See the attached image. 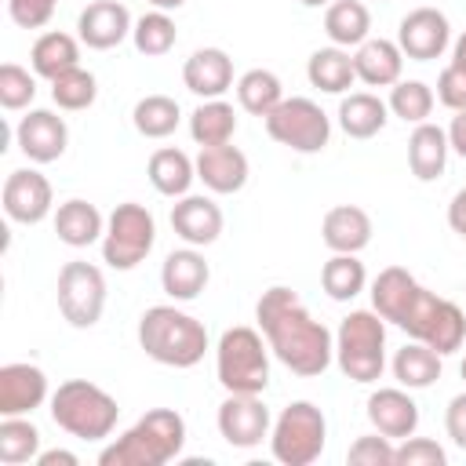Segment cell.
Here are the masks:
<instances>
[{"label": "cell", "mask_w": 466, "mask_h": 466, "mask_svg": "<svg viewBox=\"0 0 466 466\" xmlns=\"http://www.w3.org/2000/svg\"><path fill=\"white\" fill-rule=\"evenodd\" d=\"M255 320L273 357L288 371L302 379H317L335 360V335L302 306V299L288 284H273L258 295Z\"/></svg>", "instance_id": "6da1fadb"}, {"label": "cell", "mask_w": 466, "mask_h": 466, "mask_svg": "<svg viewBox=\"0 0 466 466\" xmlns=\"http://www.w3.org/2000/svg\"><path fill=\"white\" fill-rule=\"evenodd\" d=\"M186 419L175 408H149L135 426L98 451V466H164L182 455Z\"/></svg>", "instance_id": "7a4b0ae2"}, {"label": "cell", "mask_w": 466, "mask_h": 466, "mask_svg": "<svg viewBox=\"0 0 466 466\" xmlns=\"http://www.w3.org/2000/svg\"><path fill=\"white\" fill-rule=\"evenodd\" d=\"M138 346L164 368H193L208 353V328L178 306H149L138 317Z\"/></svg>", "instance_id": "3957f363"}, {"label": "cell", "mask_w": 466, "mask_h": 466, "mask_svg": "<svg viewBox=\"0 0 466 466\" xmlns=\"http://www.w3.org/2000/svg\"><path fill=\"white\" fill-rule=\"evenodd\" d=\"M51 419L58 430L80 441H106L116 430L120 404L113 393L87 379H69L51 393Z\"/></svg>", "instance_id": "277c9868"}, {"label": "cell", "mask_w": 466, "mask_h": 466, "mask_svg": "<svg viewBox=\"0 0 466 466\" xmlns=\"http://www.w3.org/2000/svg\"><path fill=\"white\" fill-rule=\"evenodd\" d=\"M335 364L350 382H375L386 368V320L375 309H350L335 331Z\"/></svg>", "instance_id": "5b68a950"}, {"label": "cell", "mask_w": 466, "mask_h": 466, "mask_svg": "<svg viewBox=\"0 0 466 466\" xmlns=\"http://www.w3.org/2000/svg\"><path fill=\"white\" fill-rule=\"evenodd\" d=\"M269 342L262 331L237 324L218 335L215 375L226 393H262L269 386Z\"/></svg>", "instance_id": "8992f818"}, {"label": "cell", "mask_w": 466, "mask_h": 466, "mask_svg": "<svg viewBox=\"0 0 466 466\" xmlns=\"http://www.w3.org/2000/svg\"><path fill=\"white\" fill-rule=\"evenodd\" d=\"M328 444V419L313 400H291L269 430V451L284 466H313Z\"/></svg>", "instance_id": "52a82bcc"}, {"label": "cell", "mask_w": 466, "mask_h": 466, "mask_svg": "<svg viewBox=\"0 0 466 466\" xmlns=\"http://www.w3.org/2000/svg\"><path fill=\"white\" fill-rule=\"evenodd\" d=\"M157 244V222L146 204L124 200L109 211L106 233H102V262L109 269H135Z\"/></svg>", "instance_id": "ba28073f"}, {"label": "cell", "mask_w": 466, "mask_h": 466, "mask_svg": "<svg viewBox=\"0 0 466 466\" xmlns=\"http://www.w3.org/2000/svg\"><path fill=\"white\" fill-rule=\"evenodd\" d=\"M397 328L408 331L411 339L433 346L441 357L459 353L462 342H466V313L451 299H441L430 288H419L415 302L408 306V313H404V320Z\"/></svg>", "instance_id": "9c48e42d"}, {"label": "cell", "mask_w": 466, "mask_h": 466, "mask_svg": "<svg viewBox=\"0 0 466 466\" xmlns=\"http://www.w3.org/2000/svg\"><path fill=\"white\" fill-rule=\"evenodd\" d=\"M266 135L295 153H320L331 138V116L313 98H284L269 116H262Z\"/></svg>", "instance_id": "30bf717a"}, {"label": "cell", "mask_w": 466, "mask_h": 466, "mask_svg": "<svg viewBox=\"0 0 466 466\" xmlns=\"http://www.w3.org/2000/svg\"><path fill=\"white\" fill-rule=\"evenodd\" d=\"M55 295H58V313L73 328H95L106 309V273L95 262L73 258L58 269Z\"/></svg>", "instance_id": "8fae6325"}, {"label": "cell", "mask_w": 466, "mask_h": 466, "mask_svg": "<svg viewBox=\"0 0 466 466\" xmlns=\"http://www.w3.org/2000/svg\"><path fill=\"white\" fill-rule=\"evenodd\" d=\"M218 433L229 448H258L262 441H269L273 419L269 408L262 404V393H226V400L218 404Z\"/></svg>", "instance_id": "7c38bea8"}, {"label": "cell", "mask_w": 466, "mask_h": 466, "mask_svg": "<svg viewBox=\"0 0 466 466\" xmlns=\"http://www.w3.org/2000/svg\"><path fill=\"white\" fill-rule=\"evenodd\" d=\"M0 200H4V215L22 226H36L55 211V189L47 175H40L36 167H15L4 178Z\"/></svg>", "instance_id": "4fadbf2b"}, {"label": "cell", "mask_w": 466, "mask_h": 466, "mask_svg": "<svg viewBox=\"0 0 466 466\" xmlns=\"http://www.w3.org/2000/svg\"><path fill=\"white\" fill-rule=\"evenodd\" d=\"M397 47L411 62H433L451 47V22L437 7H415L397 25Z\"/></svg>", "instance_id": "5bb4252c"}, {"label": "cell", "mask_w": 466, "mask_h": 466, "mask_svg": "<svg viewBox=\"0 0 466 466\" xmlns=\"http://www.w3.org/2000/svg\"><path fill=\"white\" fill-rule=\"evenodd\" d=\"M15 146L22 149V157L29 164H51L66 153L69 146V127L58 113L51 109H29L18 124H15Z\"/></svg>", "instance_id": "9a60e30c"}, {"label": "cell", "mask_w": 466, "mask_h": 466, "mask_svg": "<svg viewBox=\"0 0 466 466\" xmlns=\"http://www.w3.org/2000/svg\"><path fill=\"white\" fill-rule=\"evenodd\" d=\"M131 29H135L131 11L120 0H95L76 18V36L91 51H109V47L124 44L131 36Z\"/></svg>", "instance_id": "2e32d148"}, {"label": "cell", "mask_w": 466, "mask_h": 466, "mask_svg": "<svg viewBox=\"0 0 466 466\" xmlns=\"http://www.w3.org/2000/svg\"><path fill=\"white\" fill-rule=\"evenodd\" d=\"M222 226H226L222 208L204 193H186L171 204V229L178 240H186L193 248L215 244L222 237Z\"/></svg>", "instance_id": "e0dca14e"}, {"label": "cell", "mask_w": 466, "mask_h": 466, "mask_svg": "<svg viewBox=\"0 0 466 466\" xmlns=\"http://www.w3.org/2000/svg\"><path fill=\"white\" fill-rule=\"evenodd\" d=\"M44 400H51L44 368L29 360H11L0 368V415H33Z\"/></svg>", "instance_id": "ac0fdd59"}, {"label": "cell", "mask_w": 466, "mask_h": 466, "mask_svg": "<svg viewBox=\"0 0 466 466\" xmlns=\"http://www.w3.org/2000/svg\"><path fill=\"white\" fill-rule=\"evenodd\" d=\"M368 422L375 433L390 441H404L419 430V404L404 386H382L368 397Z\"/></svg>", "instance_id": "d6986e66"}, {"label": "cell", "mask_w": 466, "mask_h": 466, "mask_svg": "<svg viewBox=\"0 0 466 466\" xmlns=\"http://www.w3.org/2000/svg\"><path fill=\"white\" fill-rule=\"evenodd\" d=\"M248 175H251L248 157L233 142H226V146H200V153H197V178L204 182V189L222 193V197L226 193H240L248 186Z\"/></svg>", "instance_id": "ffe728a7"}, {"label": "cell", "mask_w": 466, "mask_h": 466, "mask_svg": "<svg viewBox=\"0 0 466 466\" xmlns=\"http://www.w3.org/2000/svg\"><path fill=\"white\" fill-rule=\"evenodd\" d=\"M371 233H375L371 215L357 204H335L320 222V240L328 244L331 255H360L371 244Z\"/></svg>", "instance_id": "44dd1931"}, {"label": "cell", "mask_w": 466, "mask_h": 466, "mask_svg": "<svg viewBox=\"0 0 466 466\" xmlns=\"http://www.w3.org/2000/svg\"><path fill=\"white\" fill-rule=\"evenodd\" d=\"M208 280H211V266L193 244L171 251L164 258V266H160V288L175 302H193L208 288Z\"/></svg>", "instance_id": "7402d4cb"}, {"label": "cell", "mask_w": 466, "mask_h": 466, "mask_svg": "<svg viewBox=\"0 0 466 466\" xmlns=\"http://www.w3.org/2000/svg\"><path fill=\"white\" fill-rule=\"evenodd\" d=\"M182 84L197 98H222L233 87V58L222 47H197L182 66Z\"/></svg>", "instance_id": "603a6c76"}, {"label": "cell", "mask_w": 466, "mask_h": 466, "mask_svg": "<svg viewBox=\"0 0 466 466\" xmlns=\"http://www.w3.org/2000/svg\"><path fill=\"white\" fill-rule=\"evenodd\" d=\"M353 69H357V80L368 87H393L404 73V51L397 47V40L368 36L353 51Z\"/></svg>", "instance_id": "cb8c5ba5"}, {"label": "cell", "mask_w": 466, "mask_h": 466, "mask_svg": "<svg viewBox=\"0 0 466 466\" xmlns=\"http://www.w3.org/2000/svg\"><path fill=\"white\" fill-rule=\"evenodd\" d=\"M419 280L404 269V266H386L375 280H371V309L386 320V324H400L408 306L419 295Z\"/></svg>", "instance_id": "d4e9b609"}, {"label": "cell", "mask_w": 466, "mask_h": 466, "mask_svg": "<svg viewBox=\"0 0 466 466\" xmlns=\"http://www.w3.org/2000/svg\"><path fill=\"white\" fill-rule=\"evenodd\" d=\"M448 153H451L448 131L437 127V124H430V120L426 124H415V131L408 135V167H411V175L419 182L441 178L444 167H448Z\"/></svg>", "instance_id": "484cf974"}, {"label": "cell", "mask_w": 466, "mask_h": 466, "mask_svg": "<svg viewBox=\"0 0 466 466\" xmlns=\"http://www.w3.org/2000/svg\"><path fill=\"white\" fill-rule=\"evenodd\" d=\"M55 233L69 248H91V244L102 240L106 218H102V211L91 200L73 197V200H66V204L55 208Z\"/></svg>", "instance_id": "4316f807"}, {"label": "cell", "mask_w": 466, "mask_h": 466, "mask_svg": "<svg viewBox=\"0 0 466 466\" xmlns=\"http://www.w3.org/2000/svg\"><path fill=\"white\" fill-rule=\"evenodd\" d=\"M29 66L36 76H44L47 84L69 69L80 66V36H69L62 29H51V33H40L29 47Z\"/></svg>", "instance_id": "83f0119b"}, {"label": "cell", "mask_w": 466, "mask_h": 466, "mask_svg": "<svg viewBox=\"0 0 466 466\" xmlns=\"http://www.w3.org/2000/svg\"><path fill=\"white\" fill-rule=\"evenodd\" d=\"M146 175H149L157 193L178 200V197L189 193V186L197 178V160H189V153H182L175 146H160V149H153V157L146 164Z\"/></svg>", "instance_id": "f1b7e54d"}, {"label": "cell", "mask_w": 466, "mask_h": 466, "mask_svg": "<svg viewBox=\"0 0 466 466\" xmlns=\"http://www.w3.org/2000/svg\"><path fill=\"white\" fill-rule=\"evenodd\" d=\"M390 120V106L371 91H350L339 102V127L350 138H375Z\"/></svg>", "instance_id": "f546056e"}, {"label": "cell", "mask_w": 466, "mask_h": 466, "mask_svg": "<svg viewBox=\"0 0 466 466\" xmlns=\"http://www.w3.org/2000/svg\"><path fill=\"white\" fill-rule=\"evenodd\" d=\"M441 353L433 350V346H426V342H419V339H411V342H404L397 353H393V379H397V386H404V390H430L437 379H441Z\"/></svg>", "instance_id": "4dcf8cb0"}, {"label": "cell", "mask_w": 466, "mask_h": 466, "mask_svg": "<svg viewBox=\"0 0 466 466\" xmlns=\"http://www.w3.org/2000/svg\"><path fill=\"white\" fill-rule=\"evenodd\" d=\"M324 33L335 47H360L371 36V11L364 0H331L324 11Z\"/></svg>", "instance_id": "1f68e13d"}, {"label": "cell", "mask_w": 466, "mask_h": 466, "mask_svg": "<svg viewBox=\"0 0 466 466\" xmlns=\"http://www.w3.org/2000/svg\"><path fill=\"white\" fill-rule=\"evenodd\" d=\"M306 76L317 91L324 95H346L357 80V69H353V55L346 47H317L306 62Z\"/></svg>", "instance_id": "d6a6232c"}, {"label": "cell", "mask_w": 466, "mask_h": 466, "mask_svg": "<svg viewBox=\"0 0 466 466\" xmlns=\"http://www.w3.org/2000/svg\"><path fill=\"white\" fill-rule=\"evenodd\" d=\"M189 135L197 146H226L237 135V109L226 98H204L189 113Z\"/></svg>", "instance_id": "836d02e7"}, {"label": "cell", "mask_w": 466, "mask_h": 466, "mask_svg": "<svg viewBox=\"0 0 466 466\" xmlns=\"http://www.w3.org/2000/svg\"><path fill=\"white\" fill-rule=\"evenodd\" d=\"M237 102L251 116H269L284 102V84L273 69H248L237 80Z\"/></svg>", "instance_id": "e575fe53"}, {"label": "cell", "mask_w": 466, "mask_h": 466, "mask_svg": "<svg viewBox=\"0 0 466 466\" xmlns=\"http://www.w3.org/2000/svg\"><path fill=\"white\" fill-rule=\"evenodd\" d=\"M320 288L335 302H350L368 288V269L357 255H331L320 266Z\"/></svg>", "instance_id": "d590c367"}, {"label": "cell", "mask_w": 466, "mask_h": 466, "mask_svg": "<svg viewBox=\"0 0 466 466\" xmlns=\"http://www.w3.org/2000/svg\"><path fill=\"white\" fill-rule=\"evenodd\" d=\"M131 124L142 138H167L182 124V109L171 95H146L131 109Z\"/></svg>", "instance_id": "8d00e7d4"}, {"label": "cell", "mask_w": 466, "mask_h": 466, "mask_svg": "<svg viewBox=\"0 0 466 466\" xmlns=\"http://www.w3.org/2000/svg\"><path fill=\"white\" fill-rule=\"evenodd\" d=\"M40 455V430L25 415H0V462L22 466L36 462Z\"/></svg>", "instance_id": "74e56055"}, {"label": "cell", "mask_w": 466, "mask_h": 466, "mask_svg": "<svg viewBox=\"0 0 466 466\" xmlns=\"http://www.w3.org/2000/svg\"><path fill=\"white\" fill-rule=\"evenodd\" d=\"M131 40H135V51L146 55V58H160L175 47L178 40V29H175V18L167 11H146L142 18H135V29H131Z\"/></svg>", "instance_id": "f35d334b"}, {"label": "cell", "mask_w": 466, "mask_h": 466, "mask_svg": "<svg viewBox=\"0 0 466 466\" xmlns=\"http://www.w3.org/2000/svg\"><path fill=\"white\" fill-rule=\"evenodd\" d=\"M433 102H437V95H433L430 84H422V80H397L390 87V102L386 106L404 124H426L430 113H433Z\"/></svg>", "instance_id": "ab89813d"}, {"label": "cell", "mask_w": 466, "mask_h": 466, "mask_svg": "<svg viewBox=\"0 0 466 466\" xmlns=\"http://www.w3.org/2000/svg\"><path fill=\"white\" fill-rule=\"evenodd\" d=\"M51 98H55V106L66 109V113L91 109L95 98H98V80H95L91 69L76 66V69H69V73H62V76L51 80Z\"/></svg>", "instance_id": "60d3db41"}, {"label": "cell", "mask_w": 466, "mask_h": 466, "mask_svg": "<svg viewBox=\"0 0 466 466\" xmlns=\"http://www.w3.org/2000/svg\"><path fill=\"white\" fill-rule=\"evenodd\" d=\"M36 98V73H29L18 62H4L0 66V106L7 113L29 109V102Z\"/></svg>", "instance_id": "b9f144b4"}, {"label": "cell", "mask_w": 466, "mask_h": 466, "mask_svg": "<svg viewBox=\"0 0 466 466\" xmlns=\"http://www.w3.org/2000/svg\"><path fill=\"white\" fill-rule=\"evenodd\" d=\"M393 455H397V444L382 433H364L350 444L346 451V462L350 466H393Z\"/></svg>", "instance_id": "7bdbcfd3"}, {"label": "cell", "mask_w": 466, "mask_h": 466, "mask_svg": "<svg viewBox=\"0 0 466 466\" xmlns=\"http://www.w3.org/2000/svg\"><path fill=\"white\" fill-rule=\"evenodd\" d=\"M393 466H448V451L430 437H404L397 441Z\"/></svg>", "instance_id": "ee69618b"}, {"label": "cell", "mask_w": 466, "mask_h": 466, "mask_svg": "<svg viewBox=\"0 0 466 466\" xmlns=\"http://www.w3.org/2000/svg\"><path fill=\"white\" fill-rule=\"evenodd\" d=\"M437 102L448 106L451 113L466 109V62H448L437 76Z\"/></svg>", "instance_id": "f6af8a7d"}, {"label": "cell", "mask_w": 466, "mask_h": 466, "mask_svg": "<svg viewBox=\"0 0 466 466\" xmlns=\"http://www.w3.org/2000/svg\"><path fill=\"white\" fill-rule=\"evenodd\" d=\"M58 0H7V15L22 29H44L55 15Z\"/></svg>", "instance_id": "bcb514c9"}, {"label": "cell", "mask_w": 466, "mask_h": 466, "mask_svg": "<svg viewBox=\"0 0 466 466\" xmlns=\"http://www.w3.org/2000/svg\"><path fill=\"white\" fill-rule=\"evenodd\" d=\"M444 430H448L451 444L466 451V390L448 400V408H444Z\"/></svg>", "instance_id": "7dc6e473"}, {"label": "cell", "mask_w": 466, "mask_h": 466, "mask_svg": "<svg viewBox=\"0 0 466 466\" xmlns=\"http://www.w3.org/2000/svg\"><path fill=\"white\" fill-rule=\"evenodd\" d=\"M448 226H451V233H459L462 240H466V186L451 197V204H448Z\"/></svg>", "instance_id": "c3c4849f"}, {"label": "cell", "mask_w": 466, "mask_h": 466, "mask_svg": "<svg viewBox=\"0 0 466 466\" xmlns=\"http://www.w3.org/2000/svg\"><path fill=\"white\" fill-rule=\"evenodd\" d=\"M448 146L466 160V109H459L451 116V124H448Z\"/></svg>", "instance_id": "681fc988"}, {"label": "cell", "mask_w": 466, "mask_h": 466, "mask_svg": "<svg viewBox=\"0 0 466 466\" xmlns=\"http://www.w3.org/2000/svg\"><path fill=\"white\" fill-rule=\"evenodd\" d=\"M80 459L73 455V451H66V448H51V451H40L36 455V466H76Z\"/></svg>", "instance_id": "f907efd6"}, {"label": "cell", "mask_w": 466, "mask_h": 466, "mask_svg": "<svg viewBox=\"0 0 466 466\" xmlns=\"http://www.w3.org/2000/svg\"><path fill=\"white\" fill-rule=\"evenodd\" d=\"M451 58H455V62H466V33L451 44Z\"/></svg>", "instance_id": "816d5d0a"}, {"label": "cell", "mask_w": 466, "mask_h": 466, "mask_svg": "<svg viewBox=\"0 0 466 466\" xmlns=\"http://www.w3.org/2000/svg\"><path fill=\"white\" fill-rule=\"evenodd\" d=\"M146 4H153L157 11H178L186 0H146Z\"/></svg>", "instance_id": "f5cc1de1"}, {"label": "cell", "mask_w": 466, "mask_h": 466, "mask_svg": "<svg viewBox=\"0 0 466 466\" xmlns=\"http://www.w3.org/2000/svg\"><path fill=\"white\" fill-rule=\"evenodd\" d=\"M302 7H320V4H331V0H299Z\"/></svg>", "instance_id": "db71d44e"}, {"label": "cell", "mask_w": 466, "mask_h": 466, "mask_svg": "<svg viewBox=\"0 0 466 466\" xmlns=\"http://www.w3.org/2000/svg\"><path fill=\"white\" fill-rule=\"evenodd\" d=\"M459 371H462V379H466V357H462V368H459Z\"/></svg>", "instance_id": "11a10c76"}]
</instances>
